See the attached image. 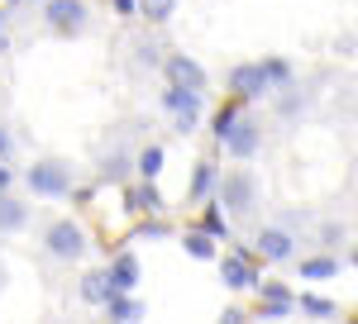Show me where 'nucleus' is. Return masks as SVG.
Masks as SVG:
<instances>
[{"label": "nucleus", "mask_w": 358, "mask_h": 324, "mask_svg": "<svg viewBox=\"0 0 358 324\" xmlns=\"http://www.w3.org/2000/svg\"><path fill=\"white\" fill-rule=\"evenodd\" d=\"M24 186L34 191V196H43V200H67V196L77 191V172L62 158H43L24 172Z\"/></svg>", "instance_id": "1"}, {"label": "nucleus", "mask_w": 358, "mask_h": 324, "mask_svg": "<svg viewBox=\"0 0 358 324\" xmlns=\"http://www.w3.org/2000/svg\"><path fill=\"white\" fill-rule=\"evenodd\" d=\"M91 239H86V229L77 219H53L48 229H43V253L53 258V263H82Z\"/></svg>", "instance_id": "2"}, {"label": "nucleus", "mask_w": 358, "mask_h": 324, "mask_svg": "<svg viewBox=\"0 0 358 324\" xmlns=\"http://www.w3.org/2000/svg\"><path fill=\"white\" fill-rule=\"evenodd\" d=\"M215 196H220V205L229 215H248L258 205V177L248 167H234V172H224L220 182H215Z\"/></svg>", "instance_id": "3"}, {"label": "nucleus", "mask_w": 358, "mask_h": 324, "mask_svg": "<svg viewBox=\"0 0 358 324\" xmlns=\"http://www.w3.org/2000/svg\"><path fill=\"white\" fill-rule=\"evenodd\" d=\"M163 110L172 115V129L187 138L201 124V110H206V91H187V86H167L163 91Z\"/></svg>", "instance_id": "4"}, {"label": "nucleus", "mask_w": 358, "mask_h": 324, "mask_svg": "<svg viewBox=\"0 0 358 324\" xmlns=\"http://www.w3.org/2000/svg\"><path fill=\"white\" fill-rule=\"evenodd\" d=\"M43 5V20L53 29L57 38H82L86 29H91V10H86V0H38Z\"/></svg>", "instance_id": "5"}, {"label": "nucleus", "mask_w": 358, "mask_h": 324, "mask_svg": "<svg viewBox=\"0 0 358 324\" xmlns=\"http://www.w3.org/2000/svg\"><path fill=\"white\" fill-rule=\"evenodd\" d=\"M215 263H220V281H224V291H253L258 286V253L253 248H234V253H215Z\"/></svg>", "instance_id": "6"}, {"label": "nucleus", "mask_w": 358, "mask_h": 324, "mask_svg": "<svg viewBox=\"0 0 358 324\" xmlns=\"http://www.w3.org/2000/svg\"><path fill=\"white\" fill-rule=\"evenodd\" d=\"M253 253H258L263 263H273V267L292 263V258H296V234H292V224H263V229L253 234Z\"/></svg>", "instance_id": "7"}, {"label": "nucleus", "mask_w": 358, "mask_h": 324, "mask_svg": "<svg viewBox=\"0 0 358 324\" xmlns=\"http://www.w3.org/2000/svg\"><path fill=\"white\" fill-rule=\"evenodd\" d=\"M220 148H224L234 162H248L258 148H263V124H258L253 115H244V110H239V119L229 124V134L220 138Z\"/></svg>", "instance_id": "8"}, {"label": "nucleus", "mask_w": 358, "mask_h": 324, "mask_svg": "<svg viewBox=\"0 0 358 324\" xmlns=\"http://www.w3.org/2000/svg\"><path fill=\"white\" fill-rule=\"evenodd\" d=\"M229 91H234V101H263V96H273V86H268L258 62H239L229 72Z\"/></svg>", "instance_id": "9"}, {"label": "nucleus", "mask_w": 358, "mask_h": 324, "mask_svg": "<svg viewBox=\"0 0 358 324\" xmlns=\"http://www.w3.org/2000/svg\"><path fill=\"white\" fill-rule=\"evenodd\" d=\"M163 72H167V86H187V91H206V67L196 62V57H187V53H172V57H163Z\"/></svg>", "instance_id": "10"}, {"label": "nucleus", "mask_w": 358, "mask_h": 324, "mask_svg": "<svg viewBox=\"0 0 358 324\" xmlns=\"http://www.w3.org/2000/svg\"><path fill=\"white\" fill-rule=\"evenodd\" d=\"M106 277H110V286L115 291H134L138 286V277H143V267H138V253H115L110 258V267H106Z\"/></svg>", "instance_id": "11"}, {"label": "nucleus", "mask_w": 358, "mask_h": 324, "mask_svg": "<svg viewBox=\"0 0 358 324\" xmlns=\"http://www.w3.org/2000/svg\"><path fill=\"white\" fill-rule=\"evenodd\" d=\"M124 200H129V210H134V215H163V210H167L158 182H143V177H138V186L124 191Z\"/></svg>", "instance_id": "12"}, {"label": "nucleus", "mask_w": 358, "mask_h": 324, "mask_svg": "<svg viewBox=\"0 0 358 324\" xmlns=\"http://www.w3.org/2000/svg\"><path fill=\"white\" fill-rule=\"evenodd\" d=\"M101 310H106L110 320H120V324H134V320H143V300H138L134 291H110Z\"/></svg>", "instance_id": "13"}, {"label": "nucleus", "mask_w": 358, "mask_h": 324, "mask_svg": "<svg viewBox=\"0 0 358 324\" xmlns=\"http://www.w3.org/2000/svg\"><path fill=\"white\" fill-rule=\"evenodd\" d=\"M215 182H220V167H215L210 158H201V162H196V172H192V191H187V200L201 205V200L215 191Z\"/></svg>", "instance_id": "14"}, {"label": "nucleus", "mask_w": 358, "mask_h": 324, "mask_svg": "<svg viewBox=\"0 0 358 324\" xmlns=\"http://www.w3.org/2000/svg\"><path fill=\"white\" fill-rule=\"evenodd\" d=\"M29 229V205H20L10 191H0V234H20Z\"/></svg>", "instance_id": "15"}, {"label": "nucleus", "mask_w": 358, "mask_h": 324, "mask_svg": "<svg viewBox=\"0 0 358 324\" xmlns=\"http://www.w3.org/2000/svg\"><path fill=\"white\" fill-rule=\"evenodd\" d=\"M215 243H220V239H210L206 229H187V234H182V248L192 253L196 263H215V253H220Z\"/></svg>", "instance_id": "16"}, {"label": "nucleus", "mask_w": 358, "mask_h": 324, "mask_svg": "<svg viewBox=\"0 0 358 324\" xmlns=\"http://www.w3.org/2000/svg\"><path fill=\"white\" fill-rule=\"evenodd\" d=\"M163 143H148V148H143V153H138L134 162H129V167H134L138 177H143V182H158V177H163Z\"/></svg>", "instance_id": "17"}, {"label": "nucleus", "mask_w": 358, "mask_h": 324, "mask_svg": "<svg viewBox=\"0 0 358 324\" xmlns=\"http://www.w3.org/2000/svg\"><path fill=\"white\" fill-rule=\"evenodd\" d=\"M110 291H115V286H110L106 272H86V277H82V300H86V305H106Z\"/></svg>", "instance_id": "18"}, {"label": "nucleus", "mask_w": 358, "mask_h": 324, "mask_svg": "<svg viewBox=\"0 0 358 324\" xmlns=\"http://www.w3.org/2000/svg\"><path fill=\"white\" fill-rule=\"evenodd\" d=\"M138 15L148 20V24H167L172 15H177V0H134Z\"/></svg>", "instance_id": "19"}, {"label": "nucleus", "mask_w": 358, "mask_h": 324, "mask_svg": "<svg viewBox=\"0 0 358 324\" xmlns=\"http://www.w3.org/2000/svg\"><path fill=\"white\" fill-rule=\"evenodd\" d=\"M296 310H301V315H315V320H334V315H339V305H334V300H325V296H296Z\"/></svg>", "instance_id": "20"}, {"label": "nucleus", "mask_w": 358, "mask_h": 324, "mask_svg": "<svg viewBox=\"0 0 358 324\" xmlns=\"http://www.w3.org/2000/svg\"><path fill=\"white\" fill-rule=\"evenodd\" d=\"M325 277H339V258H306L301 263V281H325Z\"/></svg>", "instance_id": "21"}, {"label": "nucleus", "mask_w": 358, "mask_h": 324, "mask_svg": "<svg viewBox=\"0 0 358 324\" xmlns=\"http://www.w3.org/2000/svg\"><path fill=\"white\" fill-rule=\"evenodd\" d=\"M258 67H263V77H268V86H273V91H282V86L292 81V62H287V57H263Z\"/></svg>", "instance_id": "22"}, {"label": "nucleus", "mask_w": 358, "mask_h": 324, "mask_svg": "<svg viewBox=\"0 0 358 324\" xmlns=\"http://www.w3.org/2000/svg\"><path fill=\"white\" fill-rule=\"evenodd\" d=\"M201 229H206L210 239H224V243H229V234H234V229H229V219H224V210H220V205H210V210H206V219H201Z\"/></svg>", "instance_id": "23"}, {"label": "nucleus", "mask_w": 358, "mask_h": 324, "mask_svg": "<svg viewBox=\"0 0 358 324\" xmlns=\"http://www.w3.org/2000/svg\"><path fill=\"white\" fill-rule=\"evenodd\" d=\"M129 153H106V162H101V177L106 182H124V172H129Z\"/></svg>", "instance_id": "24"}, {"label": "nucleus", "mask_w": 358, "mask_h": 324, "mask_svg": "<svg viewBox=\"0 0 358 324\" xmlns=\"http://www.w3.org/2000/svg\"><path fill=\"white\" fill-rule=\"evenodd\" d=\"M296 315V300H263L258 296V320H287Z\"/></svg>", "instance_id": "25"}, {"label": "nucleus", "mask_w": 358, "mask_h": 324, "mask_svg": "<svg viewBox=\"0 0 358 324\" xmlns=\"http://www.w3.org/2000/svg\"><path fill=\"white\" fill-rule=\"evenodd\" d=\"M253 291H258L263 300H296V291H292L287 281H263V277H258V286H253Z\"/></svg>", "instance_id": "26"}, {"label": "nucleus", "mask_w": 358, "mask_h": 324, "mask_svg": "<svg viewBox=\"0 0 358 324\" xmlns=\"http://www.w3.org/2000/svg\"><path fill=\"white\" fill-rule=\"evenodd\" d=\"M282 91H287V96H282V101H277V110H282V115H287V119H292V115H301V110H306V96H301V91H296V86H292V81H287V86H282Z\"/></svg>", "instance_id": "27"}, {"label": "nucleus", "mask_w": 358, "mask_h": 324, "mask_svg": "<svg viewBox=\"0 0 358 324\" xmlns=\"http://www.w3.org/2000/svg\"><path fill=\"white\" fill-rule=\"evenodd\" d=\"M138 234H143V239H167L172 229L163 224V215H143V229H138Z\"/></svg>", "instance_id": "28"}, {"label": "nucleus", "mask_w": 358, "mask_h": 324, "mask_svg": "<svg viewBox=\"0 0 358 324\" xmlns=\"http://www.w3.org/2000/svg\"><path fill=\"white\" fill-rule=\"evenodd\" d=\"M163 48H158V43H148V38H143V43H138V67H163Z\"/></svg>", "instance_id": "29"}, {"label": "nucleus", "mask_w": 358, "mask_h": 324, "mask_svg": "<svg viewBox=\"0 0 358 324\" xmlns=\"http://www.w3.org/2000/svg\"><path fill=\"white\" fill-rule=\"evenodd\" d=\"M320 239H325V243H320V248H339V243L349 239V234H344L339 224H325V229H320Z\"/></svg>", "instance_id": "30"}, {"label": "nucleus", "mask_w": 358, "mask_h": 324, "mask_svg": "<svg viewBox=\"0 0 358 324\" xmlns=\"http://www.w3.org/2000/svg\"><path fill=\"white\" fill-rule=\"evenodd\" d=\"M10 153H15V138H10L5 124H0V162H10Z\"/></svg>", "instance_id": "31"}, {"label": "nucleus", "mask_w": 358, "mask_h": 324, "mask_svg": "<svg viewBox=\"0 0 358 324\" xmlns=\"http://www.w3.org/2000/svg\"><path fill=\"white\" fill-rule=\"evenodd\" d=\"M115 15H120V20H134L138 5H134V0H115Z\"/></svg>", "instance_id": "32"}, {"label": "nucleus", "mask_w": 358, "mask_h": 324, "mask_svg": "<svg viewBox=\"0 0 358 324\" xmlns=\"http://www.w3.org/2000/svg\"><path fill=\"white\" fill-rule=\"evenodd\" d=\"M224 324H248V310H239V305H229V310H224Z\"/></svg>", "instance_id": "33"}, {"label": "nucleus", "mask_w": 358, "mask_h": 324, "mask_svg": "<svg viewBox=\"0 0 358 324\" xmlns=\"http://www.w3.org/2000/svg\"><path fill=\"white\" fill-rule=\"evenodd\" d=\"M10 182H15V172H10V167L0 162V191H10Z\"/></svg>", "instance_id": "34"}, {"label": "nucleus", "mask_w": 358, "mask_h": 324, "mask_svg": "<svg viewBox=\"0 0 358 324\" xmlns=\"http://www.w3.org/2000/svg\"><path fill=\"white\" fill-rule=\"evenodd\" d=\"M5 48H10V34H5V29H0V53H5Z\"/></svg>", "instance_id": "35"}, {"label": "nucleus", "mask_w": 358, "mask_h": 324, "mask_svg": "<svg viewBox=\"0 0 358 324\" xmlns=\"http://www.w3.org/2000/svg\"><path fill=\"white\" fill-rule=\"evenodd\" d=\"M5 20H10V5H0V29H5Z\"/></svg>", "instance_id": "36"}, {"label": "nucleus", "mask_w": 358, "mask_h": 324, "mask_svg": "<svg viewBox=\"0 0 358 324\" xmlns=\"http://www.w3.org/2000/svg\"><path fill=\"white\" fill-rule=\"evenodd\" d=\"M5 5H15V0H5Z\"/></svg>", "instance_id": "37"}]
</instances>
